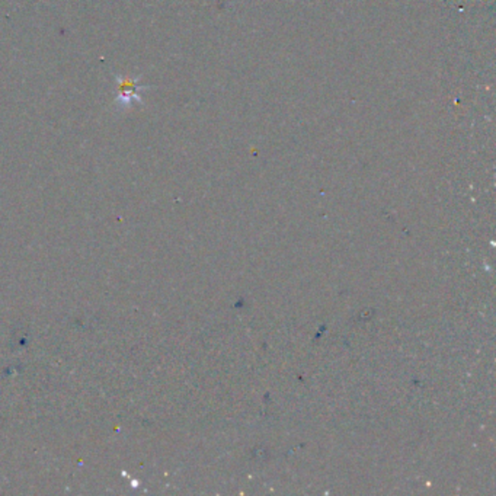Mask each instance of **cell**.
Wrapping results in <instances>:
<instances>
[{
  "label": "cell",
  "mask_w": 496,
  "mask_h": 496,
  "mask_svg": "<svg viewBox=\"0 0 496 496\" xmlns=\"http://www.w3.org/2000/svg\"><path fill=\"white\" fill-rule=\"evenodd\" d=\"M117 86H118L117 103H121L124 106H131L134 102H141L140 92L143 91V87L138 86L137 79H133L130 76L119 78L117 79Z\"/></svg>",
  "instance_id": "6da1fadb"
}]
</instances>
